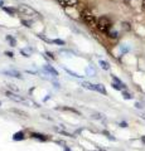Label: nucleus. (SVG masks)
I'll list each match as a JSON object with an SVG mask.
<instances>
[{
  "mask_svg": "<svg viewBox=\"0 0 145 151\" xmlns=\"http://www.w3.org/2000/svg\"><path fill=\"white\" fill-rule=\"evenodd\" d=\"M95 91L100 92L102 94H106V89H105V87L102 86V84H95Z\"/></svg>",
  "mask_w": 145,
  "mask_h": 151,
  "instance_id": "6e6552de",
  "label": "nucleus"
},
{
  "mask_svg": "<svg viewBox=\"0 0 145 151\" xmlns=\"http://www.w3.org/2000/svg\"><path fill=\"white\" fill-rule=\"evenodd\" d=\"M43 69L45 70V72H48V73H50L52 76H54V77H57V76H58V72L52 67V65H49V64L44 65V68H43Z\"/></svg>",
  "mask_w": 145,
  "mask_h": 151,
  "instance_id": "0eeeda50",
  "label": "nucleus"
},
{
  "mask_svg": "<svg viewBox=\"0 0 145 151\" xmlns=\"http://www.w3.org/2000/svg\"><path fill=\"white\" fill-rule=\"evenodd\" d=\"M109 35L111 38H116V37H118V33H116V32H109Z\"/></svg>",
  "mask_w": 145,
  "mask_h": 151,
  "instance_id": "5701e85b",
  "label": "nucleus"
},
{
  "mask_svg": "<svg viewBox=\"0 0 145 151\" xmlns=\"http://www.w3.org/2000/svg\"><path fill=\"white\" fill-rule=\"evenodd\" d=\"M13 139L14 140H23V139H24V134H23V132H17V134L14 135Z\"/></svg>",
  "mask_w": 145,
  "mask_h": 151,
  "instance_id": "f8f14e48",
  "label": "nucleus"
},
{
  "mask_svg": "<svg viewBox=\"0 0 145 151\" xmlns=\"http://www.w3.org/2000/svg\"><path fill=\"white\" fill-rule=\"evenodd\" d=\"M141 117H143V119H145V113H141Z\"/></svg>",
  "mask_w": 145,
  "mask_h": 151,
  "instance_id": "7c9ffc66",
  "label": "nucleus"
},
{
  "mask_svg": "<svg viewBox=\"0 0 145 151\" xmlns=\"http://www.w3.org/2000/svg\"><path fill=\"white\" fill-rule=\"evenodd\" d=\"M120 126H121V127H126V124H125V122H121Z\"/></svg>",
  "mask_w": 145,
  "mask_h": 151,
  "instance_id": "cd10ccee",
  "label": "nucleus"
},
{
  "mask_svg": "<svg viewBox=\"0 0 145 151\" xmlns=\"http://www.w3.org/2000/svg\"><path fill=\"white\" fill-rule=\"evenodd\" d=\"M64 70L68 73V74H71L72 77H74V78H82L83 76H79V74H77V73H74L73 70H71V69H68V68H64Z\"/></svg>",
  "mask_w": 145,
  "mask_h": 151,
  "instance_id": "9d476101",
  "label": "nucleus"
},
{
  "mask_svg": "<svg viewBox=\"0 0 145 151\" xmlns=\"http://www.w3.org/2000/svg\"><path fill=\"white\" fill-rule=\"evenodd\" d=\"M0 105H1V102H0Z\"/></svg>",
  "mask_w": 145,
  "mask_h": 151,
  "instance_id": "2f4dec72",
  "label": "nucleus"
},
{
  "mask_svg": "<svg viewBox=\"0 0 145 151\" xmlns=\"http://www.w3.org/2000/svg\"><path fill=\"white\" fill-rule=\"evenodd\" d=\"M13 112H15V113H19V115H23L24 117H27V113L25 112H23V111H20V110H12Z\"/></svg>",
  "mask_w": 145,
  "mask_h": 151,
  "instance_id": "412c9836",
  "label": "nucleus"
},
{
  "mask_svg": "<svg viewBox=\"0 0 145 151\" xmlns=\"http://www.w3.org/2000/svg\"><path fill=\"white\" fill-rule=\"evenodd\" d=\"M32 137H34V139H38L40 141H45L47 137H44L43 135H40V134H32Z\"/></svg>",
  "mask_w": 145,
  "mask_h": 151,
  "instance_id": "9b49d317",
  "label": "nucleus"
},
{
  "mask_svg": "<svg viewBox=\"0 0 145 151\" xmlns=\"http://www.w3.org/2000/svg\"><path fill=\"white\" fill-rule=\"evenodd\" d=\"M3 9H4V10H5L6 13L10 14V15H14V14H15V12H17V10H14V9H12V8H6V6H4Z\"/></svg>",
  "mask_w": 145,
  "mask_h": 151,
  "instance_id": "4468645a",
  "label": "nucleus"
},
{
  "mask_svg": "<svg viewBox=\"0 0 145 151\" xmlns=\"http://www.w3.org/2000/svg\"><path fill=\"white\" fill-rule=\"evenodd\" d=\"M6 96L9 97V98H12V100H14V101H19V102H24V100L20 97V96H18V94H15V93H13V92H10V91H6Z\"/></svg>",
  "mask_w": 145,
  "mask_h": 151,
  "instance_id": "39448f33",
  "label": "nucleus"
},
{
  "mask_svg": "<svg viewBox=\"0 0 145 151\" xmlns=\"http://www.w3.org/2000/svg\"><path fill=\"white\" fill-rule=\"evenodd\" d=\"M135 106H136V108H143V106H141V105H140V103H139V102H138V103H136V105H135Z\"/></svg>",
  "mask_w": 145,
  "mask_h": 151,
  "instance_id": "bb28decb",
  "label": "nucleus"
},
{
  "mask_svg": "<svg viewBox=\"0 0 145 151\" xmlns=\"http://www.w3.org/2000/svg\"><path fill=\"white\" fill-rule=\"evenodd\" d=\"M112 87H114L115 89H119V91H121V89H123V87H121L120 84H118V83H112Z\"/></svg>",
  "mask_w": 145,
  "mask_h": 151,
  "instance_id": "4be33fe9",
  "label": "nucleus"
},
{
  "mask_svg": "<svg viewBox=\"0 0 145 151\" xmlns=\"http://www.w3.org/2000/svg\"><path fill=\"white\" fill-rule=\"evenodd\" d=\"M4 74L6 76H10V77H14V78H23V76L20 74V72H18V70H14V69H6V70H3Z\"/></svg>",
  "mask_w": 145,
  "mask_h": 151,
  "instance_id": "20e7f679",
  "label": "nucleus"
},
{
  "mask_svg": "<svg viewBox=\"0 0 145 151\" xmlns=\"http://www.w3.org/2000/svg\"><path fill=\"white\" fill-rule=\"evenodd\" d=\"M52 43H54V44H61V45H64V42H63V40H61V39H54V40H52Z\"/></svg>",
  "mask_w": 145,
  "mask_h": 151,
  "instance_id": "a211bd4d",
  "label": "nucleus"
},
{
  "mask_svg": "<svg viewBox=\"0 0 145 151\" xmlns=\"http://www.w3.org/2000/svg\"><path fill=\"white\" fill-rule=\"evenodd\" d=\"M5 54H6L8 57H10V58H12V57H14V55H13V53H12V52H5Z\"/></svg>",
  "mask_w": 145,
  "mask_h": 151,
  "instance_id": "393cba45",
  "label": "nucleus"
},
{
  "mask_svg": "<svg viewBox=\"0 0 145 151\" xmlns=\"http://www.w3.org/2000/svg\"><path fill=\"white\" fill-rule=\"evenodd\" d=\"M81 86H82V87H85V88H87V89H91V91H95V84H92V83L82 82V83H81Z\"/></svg>",
  "mask_w": 145,
  "mask_h": 151,
  "instance_id": "1a4fd4ad",
  "label": "nucleus"
},
{
  "mask_svg": "<svg viewBox=\"0 0 145 151\" xmlns=\"http://www.w3.org/2000/svg\"><path fill=\"white\" fill-rule=\"evenodd\" d=\"M81 18H82V20L86 23L87 25H91V27H97V19L95 18V15L91 13V12H88V10H83L81 13Z\"/></svg>",
  "mask_w": 145,
  "mask_h": 151,
  "instance_id": "f03ea898",
  "label": "nucleus"
},
{
  "mask_svg": "<svg viewBox=\"0 0 145 151\" xmlns=\"http://www.w3.org/2000/svg\"><path fill=\"white\" fill-rule=\"evenodd\" d=\"M17 12H19L22 13L23 15H27V17H35V15H38L37 14V12L34 10L33 8H30V6H28V5H19L17 8Z\"/></svg>",
  "mask_w": 145,
  "mask_h": 151,
  "instance_id": "7ed1b4c3",
  "label": "nucleus"
},
{
  "mask_svg": "<svg viewBox=\"0 0 145 151\" xmlns=\"http://www.w3.org/2000/svg\"><path fill=\"white\" fill-rule=\"evenodd\" d=\"M112 78H114V81H115V83H118V84H120V86H121V87H123V88H125V84H124L123 82H121V81H120V79H119V78H116V77H115V76H112Z\"/></svg>",
  "mask_w": 145,
  "mask_h": 151,
  "instance_id": "dca6fc26",
  "label": "nucleus"
},
{
  "mask_svg": "<svg viewBox=\"0 0 145 151\" xmlns=\"http://www.w3.org/2000/svg\"><path fill=\"white\" fill-rule=\"evenodd\" d=\"M22 23H23V24H24L25 27H30V23H28V22H25V20H23Z\"/></svg>",
  "mask_w": 145,
  "mask_h": 151,
  "instance_id": "b1692460",
  "label": "nucleus"
},
{
  "mask_svg": "<svg viewBox=\"0 0 145 151\" xmlns=\"http://www.w3.org/2000/svg\"><path fill=\"white\" fill-rule=\"evenodd\" d=\"M47 55H49V57H50V58H52V59H54L53 54H52V53H49V52H47Z\"/></svg>",
  "mask_w": 145,
  "mask_h": 151,
  "instance_id": "a878e982",
  "label": "nucleus"
},
{
  "mask_svg": "<svg viewBox=\"0 0 145 151\" xmlns=\"http://www.w3.org/2000/svg\"><path fill=\"white\" fill-rule=\"evenodd\" d=\"M58 1L63 6H73L77 4V0H58Z\"/></svg>",
  "mask_w": 145,
  "mask_h": 151,
  "instance_id": "423d86ee",
  "label": "nucleus"
},
{
  "mask_svg": "<svg viewBox=\"0 0 145 151\" xmlns=\"http://www.w3.org/2000/svg\"><path fill=\"white\" fill-rule=\"evenodd\" d=\"M99 63H100V65H101V67H102V68H104V69H106V70H107V69H109V68H110V65H109V63H107V62H105V60H100V62H99Z\"/></svg>",
  "mask_w": 145,
  "mask_h": 151,
  "instance_id": "ddd939ff",
  "label": "nucleus"
},
{
  "mask_svg": "<svg viewBox=\"0 0 145 151\" xmlns=\"http://www.w3.org/2000/svg\"><path fill=\"white\" fill-rule=\"evenodd\" d=\"M141 141H143V142L145 144V136H141Z\"/></svg>",
  "mask_w": 145,
  "mask_h": 151,
  "instance_id": "c85d7f7f",
  "label": "nucleus"
},
{
  "mask_svg": "<svg viewBox=\"0 0 145 151\" xmlns=\"http://www.w3.org/2000/svg\"><path fill=\"white\" fill-rule=\"evenodd\" d=\"M124 98H125V100H131L133 96L130 93H128V92H124Z\"/></svg>",
  "mask_w": 145,
  "mask_h": 151,
  "instance_id": "aec40b11",
  "label": "nucleus"
},
{
  "mask_svg": "<svg viewBox=\"0 0 145 151\" xmlns=\"http://www.w3.org/2000/svg\"><path fill=\"white\" fill-rule=\"evenodd\" d=\"M86 72H87V74H88V76H90V74H95V69L91 68V67H88V68L86 69Z\"/></svg>",
  "mask_w": 145,
  "mask_h": 151,
  "instance_id": "6ab92c4d",
  "label": "nucleus"
},
{
  "mask_svg": "<svg viewBox=\"0 0 145 151\" xmlns=\"http://www.w3.org/2000/svg\"><path fill=\"white\" fill-rule=\"evenodd\" d=\"M111 27H112V23L107 17H101L99 20H97V27L96 28L101 33H106V34H109V32L111 30Z\"/></svg>",
  "mask_w": 145,
  "mask_h": 151,
  "instance_id": "f257e3e1",
  "label": "nucleus"
},
{
  "mask_svg": "<svg viewBox=\"0 0 145 151\" xmlns=\"http://www.w3.org/2000/svg\"><path fill=\"white\" fill-rule=\"evenodd\" d=\"M6 40L10 42V45H12V47L15 45V39H14V38H13L12 35H6Z\"/></svg>",
  "mask_w": 145,
  "mask_h": 151,
  "instance_id": "2eb2a0df",
  "label": "nucleus"
},
{
  "mask_svg": "<svg viewBox=\"0 0 145 151\" xmlns=\"http://www.w3.org/2000/svg\"><path fill=\"white\" fill-rule=\"evenodd\" d=\"M8 87H9V88H10V89H12V91H13V92H18V93H19V88L14 87V84H8Z\"/></svg>",
  "mask_w": 145,
  "mask_h": 151,
  "instance_id": "f3484780",
  "label": "nucleus"
},
{
  "mask_svg": "<svg viewBox=\"0 0 145 151\" xmlns=\"http://www.w3.org/2000/svg\"><path fill=\"white\" fill-rule=\"evenodd\" d=\"M143 8L145 9V0H143Z\"/></svg>",
  "mask_w": 145,
  "mask_h": 151,
  "instance_id": "c756f323",
  "label": "nucleus"
}]
</instances>
